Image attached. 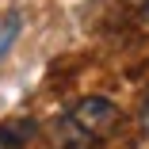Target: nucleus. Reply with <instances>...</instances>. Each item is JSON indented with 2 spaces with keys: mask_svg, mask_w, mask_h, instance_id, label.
I'll return each instance as SVG.
<instances>
[{
  "mask_svg": "<svg viewBox=\"0 0 149 149\" xmlns=\"http://www.w3.org/2000/svg\"><path fill=\"white\" fill-rule=\"evenodd\" d=\"M69 115H73V118H77V123H80L88 134H92L96 141L118 134V126H123V111H118L107 96H84Z\"/></svg>",
  "mask_w": 149,
  "mask_h": 149,
  "instance_id": "nucleus-1",
  "label": "nucleus"
},
{
  "mask_svg": "<svg viewBox=\"0 0 149 149\" xmlns=\"http://www.w3.org/2000/svg\"><path fill=\"white\" fill-rule=\"evenodd\" d=\"M0 149H19V141H15V134L8 126H0Z\"/></svg>",
  "mask_w": 149,
  "mask_h": 149,
  "instance_id": "nucleus-3",
  "label": "nucleus"
},
{
  "mask_svg": "<svg viewBox=\"0 0 149 149\" xmlns=\"http://www.w3.org/2000/svg\"><path fill=\"white\" fill-rule=\"evenodd\" d=\"M141 123H145V130H149V100H145V111H141Z\"/></svg>",
  "mask_w": 149,
  "mask_h": 149,
  "instance_id": "nucleus-4",
  "label": "nucleus"
},
{
  "mask_svg": "<svg viewBox=\"0 0 149 149\" xmlns=\"http://www.w3.org/2000/svg\"><path fill=\"white\" fill-rule=\"evenodd\" d=\"M46 145L50 149H96L100 141L88 134L73 115H57L46 123Z\"/></svg>",
  "mask_w": 149,
  "mask_h": 149,
  "instance_id": "nucleus-2",
  "label": "nucleus"
}]
</instances>
